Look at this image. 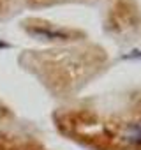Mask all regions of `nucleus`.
I'll return each instance as SVG.
<instances>
[{
    "label": "nucleus",
    "instance_id": "4",
    "mask_svg": "<svg viewBox=\"0 0 141 150\" xmlns=\"http://www.w3.org/2000/svg\"><path fill=\"white\" fill-rule=\"evenodd\" d=\"M0 150H42V146L30 136L11 132L0 125Z\"/></svg>",
    "mask_w": 141,
    "mask_h": 150
},
{
    "label": "nucleus",
    "instance_id": "6",
    "mask_svg": "<svg viewBox=\"0 0 141 150\" xmlns=\"http://www.w3.org/2000/svg\"><path fill=\"white\" fill-rule=\"evenodd\" d=\"M62 2H76V0H27V4L39 7V6H51V4H62ZM81 2V0H80Z\"/></svg>",
    "mask_w": 141,
    "mask_h": 150
},
{
    "label": "nucleus",
    "instance_id": "1",
    "mask_svg": "<svg viewBox=\"0 0 141 150\" xmlns=\"http://www.w3.org/2000/svg\"><path fill=\"white\" fill-rule=\"evenodd\" d=\"M55 125L92 150H141V96L129 97L118 110L63 108L55 115Z\"/></svg>",
    "mask_w": 141,
    "mask_h": 150
},
{
    "label": "nucleus",
    "instance_id": "7",
    "mask_svg": "<svg viewBox=\"0 0 141 150\" xmlns=\"http://www.w3.org/2000/svg\"><path fill=\"white\" fill-rule=\"evenodd\" d=\"M11 118V113H9V110L6 108V106H2L0 104V125H4L7 120Z\"/></svg>",
    "mask_w": 141,
    "mask_h": 150
},
{
    "label": "nucleus",
    "instance_id": "3",
    "mask_svg": "<svg viewBox=\"0 0 141 150\" xmlns=\"http://www.w3.org/2000/svg\"><path fill=\"white\" fill-rule=\"evenodd\" d=\"M108 25L115 32H132L137 30L141 25V14L137 13V7L132 0H115L109 9V20Z\"/></svg>",
    "mask_w": 141,
    "mask_h": 150
},
{
    "label": "nucleus",
    "instance_id": "2",
    "mask_svg": "<svg viewBox=\"0 0 141 150\" xmlns=\"http://www.w3.org/2000/svg\"><path fill=\"white\" fill-rule=\"evenodd\" d=\"M106 51L95 44H69L25 51L23 65L55 96H69L81 88L104 67Z\"/></svg>",
    "mask_w": 141,
    "mask_h": 150
},
{
    "label": "nucleus",
    "instance_id": "5",
    "mask_svg": "<svg viewBox=\"0 0 141 150\" xmlns=\"http://www.w3.org/2000/svg\"><path fill=\"white\" fill-rule=\"evenodd\" d=\"M20 0H0V20L9 18L13 13H16Z\"/></svg>",
    "mask_w": 141,
    "mask_h": 150
}]
</instances>
